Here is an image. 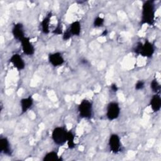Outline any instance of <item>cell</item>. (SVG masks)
<instances>
[{"label": "cell", "mask_w": 161, "mask_h": 161, "mask_svg": "<svg viewBox=\"0 0 161 161\" xmlns=\"http://www.w3.org/2000/svg\"><path fill=\"white\" fill-rule=\"evenodd\" d=\"M155 4L153 1L148 0L143 3L142 11V24L152 25L155 20Z\"/></svg>", "instance_id": "cell-1"}, {"label": "cell", "mask_w": 161, "mask_h": 161, "mask_svg": "<svg viewBox=\"0 0 161 161\" xmlns=\"http://www.w3.org/2000/svg\"><path fill=\"white\" fill-rule=\"evenodd\" d=\"M135 52L145 57H151L154 53L155 47L153 44L148 40H145L144 43L140 42L135 47Z\"/></svg>", "instance_id": "cell-2"}, {"label": "cell", "mask_w": 161, "mask_h": 161, "mask_svg": "<svg viewBox=\"0 0 161 161\" xmlns=\"http://www.w3.org/2000/svg\"><path fill=\"white\" fill-rule=\"evenodd\" d=\"M68 131L65 126L55 127L52 133V138L53 142L57 145H64L67 142Z\"/></svg>", "instance_id": "cell-3"}, {"label": "cell", "mask_w": 161, "mask_h": 161, "mask_svg": "<svg viewBox=\"0 0 161 161\" xmlns=\"http://www.w3.org/2000/svg\"><path fill=\"white\" fill-rule=\"evenodd\" d=\"M79 116L84 119H89L93 115V107L92 103L86 99L81 101L77 108Z\"/></svg>", "instance_id": "cell-4"}, {"label": "cell", "mask_w": 161, "mask_h": 161, "mask_svg": "<svg viewBox=\"0 0 161 161\" xmlns=\"http://www.w3.org/2000/svg\"><path fill=\"white\" fill-rule=\"evenodd\" d=\"M81 31V25L78 21L72 23L69 28L63 33L62 38L64 40L70 39L73 36H79Z\"/></svg>", "instance_id": "cell-5"}, {"label": "cell", "mask_w": 161, "mask_h": 161, "mask_svg": "<svg viewBox=\"0 0 161 161\" xmlns=\"http://www.w3.org/2000/svg\"><path fill=\"white\" fill-rule=\"evenodd\" d=\"M120 114V107L116 102H111L108 104L106 109V117L109 121L117 119Z\"/></svg>", "instance_id": "cell-6"}, {"label": "cell", "mask_w": 161, "mask_h": 161, "mask_svg": "<svg viewBox=\"0 0 161 161\" xmlns=\"http://www.w3.org/2000/svg\"><path fill=\"white\" fill-rule=\"evenodd\" d=\"M108 145L109 150L113 153H118L121 150V143L119 136L115 133H113L110 135Z\"/></svg>", "instance_id": "cell-7"}, {"label": "cell", "mask_w": 161, "mask_h": 161, "mask_svg": "<svg viewBox=\"0 0 161 161\" xmlns=\"http://www.w3.org/2000/svg\"><path fill=\"white\" fill-rule=\"evenodd\" d=\"M50 64L53 67L61 66L64 63V58L60 52L50 53L48 57Z\"/></svg>", "instance_id": "cell-8"}, {"label": "cell", "mask_w": 161, "mask_h": 161, "mask_svg": "<svg viewBox=\"0 0 161 161\" xmlns=\"http://www.w3.org/2000/svg\"><path fill=\"white\" fill-rule=\"evenodd\" d=\"M23 53L26 55H33L35 53V47L28 37L25 36L21 42Z\"/></svg>", "instance_id": "cell-9"}, {"label": "cell", "mask_w": 161, "mask_h": 161, "mask_svg": "<svg viewBox=\"0 0 161 161\" xmlns=\"http://www.w3.org/2000/svg\"><path fill=\"white\" fill-rule=\"evenodd\" d=\"M9 62L11 63L14 67L18 70H23L25 67V62L21 56L18 53L12 55L9 58Z\"/></svg>", "instance_id": "cell-10"}, {"label": "cell", "mask_w": 161, "mask_h": 161, "mask_svg": "<svg viewBox=\"0 0 161 161\" xmlns=\"http://www.w3.org/2000/svg\"><path fill=\"white\" fill-rule=\"evenodd\" d=\"M12 34L14 39L21 42L25 37L23 25L20 23L14 24L12 28Z\"/></svg>", "instance_id": "cell-11"}, {"label": "cell", "mask_w": 161, "mask_h": 161, "mask_svg": "<svg viewBox=\"0 0 161 161\" xmlns=\"http://www.w3.org/2000/svg\"><path fill=\"white\" fill-rule=\"evenodd\" d=\"M0 152L8 156L12 155L13 151L10 143L6 137H1L0 138Z\"/></svg>", "instance_id": "cell-12"}, {"label": "cell", "mask_w": 161, "mask_h": 161, "mask_svg": "<svg viewBox=\"0 0 161 161\" xmlns=\"http://www.w3.org/2000/svg\"><path fill=\"white\" fill-rule=\"evenodd\" d=\"M150 106L153 112H158L161 109V97L159 94H155L150 101Z\"/></svg>", "instance_id": "cell-13"}, {"label": "cell", "mask_w": 161, "mask_h": 161, "mask_svg": "<svg viewBox=\"0 0 161 161\" xmlns=\"http://www.w3.org/2000/svg\"><path fill=\"white\" fill-rule=\"evenodd\" d=\"M33 104V99L31 96L21 99L20 106H21V113H25L27 112L32 107Z\"/></svg>", "instance_id": "cell-14"}, {"label": "cell", "mask_w": 161, "mask_h": 161, "mask_svg": "<svg viewBox=\"0 0 161 161\" xmlns=\"http://www.w3.org/2000/svg\"><path fill=\"white\" fill-rule=\"evenodd\" d=\"M51 17L52 13L49 12L41 22V30L44 34H48L50 31V23Z\"/></svg>", "instance_id": "cell-15"}, {"label": "cell", "mask_w": 161, "mask_h": 161, "mask_svg": "<svg viewBox=\"0 0 161 161\" xmlns=\"http://www.w3.org/2000/svg\"><path fill=\"white\" fill-rule=\"evenodd\" d=\"M60 160L61 158L58 156V153L54 151L48 152L45 155V156L43 158V161H55Z\"/></svg>", "instance_id": "cell-16"}, {"label": "cell", "mask_w": 161, "mask_h": 161, "mask_svg": "<svg viewBox=\"0 0 161 161\" xmlns=\"http://www.w3.org/2000/svg\"><path fill=\"white\" fill-rule=\"evenodd\" d=\"M75 140V136L74 133L71 131H68V135H67V143L68 145L69 148L72 149L75 147V143L74 142Z\"/></svg>", "instance_id": "cell-17"}, {"label": "cell", "mask_w": 161, "mask_h": 161, "mask_svg": "<svg viewBox=\"0 0 161 161\" xmlns=\"http://www.w3.org/2000/svg\"><path fill=\"white\" fill-rule=\"evenodd\" d=\"M150 88L152 92H153L155 94H158L160 92L161 86L156 79H153L150 82Z\"/></svg>", "instance_id": "cell-18"}, {"label": "cell", "mask_w": 161, "mask_h": 161, "mask_svg": "<svg viewBox=\"0 0 161 161\" xmlns=\"http://www.w3.org/2000/svg\"><path fill=\"white\" fill-rule=\"evenodd\" d=\"M104 19L103 18L101 17V16H97L94 20V26L95 27H101L104 25Z\"/></svg>", "instance_id": "cell-19"}, {"label": "cell", "mask_w": 161, "mask_h": 161, "mask_svg": "<svg viewBox=\"0 0 161 161\" xmlns=\"http://www.w3.org/2000/svg\"><path fill=\"white\" fill-rule=\"evenodd\" d=\"M144 87H145V82L141 80H138L135 84V86L136 90H142L144 88Z\"/></svg>", "instance_id": "cell-20"}, {"label": "cell", "mask_w": 161, "mask_h": 161, "mask_svg": "<svg viewBox=\"0 0 161 161\" xmlns=\"http://www.w3.org/2000/svg\"><path fill=\"white\" fill-rule=\"evenodd\" d=\"M63 33L64 32L62 31V25H61L60 23H58L57 25V26H56V28L53 31V33H54L55 35H61V34H63Z\"/></svg>", "instance_id": "cell-21"}, {"label": "cell", "mask_w": 161, "mask_h": 161, "mask_svg": "<svg viewBox=\"0 0 161 161\" xmlns=\"http://www.w3.org/2000/svg\"><path fill=\"white\" fill-rule=\"evenodd\" d=\"M110 87H111V91H112L113 92H117L118 90V86H117V85H116V84H112L111 85Z\"/></svg>", "instance_id": "cell-22"}]
</instances>
